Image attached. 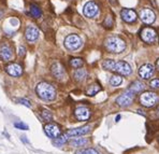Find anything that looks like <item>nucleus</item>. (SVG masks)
I'll use <instances>...</instances> for the list:
<instances>
[{
	"label": "nucleus",
	"mask_w": 159,
	"mask_h": 154,
	"mask_svg": "<svg viewBox=\"0 0 159 154\" xmlns=\"http://www.w3.org/2000/svg\"><path fill=\"white\" fill-rule=\"evenodd\" d=\"M70 65H71V67H73V68H81L82 66L84 65V62L82 58H72L71 60H70Z\"/></svg>",
	"instance_id": "nucleus-25"
},
{
	"label": "nucleus",
	"mask_w": 159,
	"mask_h": 154,
	"mask_svg": "<svg viewBox=\"0 0 159 154\" xmlns=\"http://www.w3.org/2000/svg\"><path fill=\"white\" fill-rule=\"evenodd\" d=\"M83 13L86 17H95L98 13H99V7L97 6V3H95L93 1H89L84 6L83 8Z\"/></svg>",
	"instance_id": "nucleus-7"
},
{
	"label": "nucleus",
	"mask_w": 159,
	"mask_h": 154,
	"mask_svg": "<svg viewBox=\"0 0 159 154\" xmlns=\"http://www.w3.org/2000/svg\"><path fill=\"white\" fill-rule=\"evenodd\" d=\"M110 3L115 6V4H117V1H116V0H110Z\"/></svg>",
	"instance_id": "nucleus-34"
},
{
	"label": "nucleus",
	"mask_w": 159,
	"mask_h": 154,
	"mask_svg": "<svg viewBox=\"0 0 159 154\" xmlns=\"http://www.w3.org/2000/svg\"><path fill=\"white\" fill-rule=\"evenodd\" d=\"M113 24H114L113 17H112V16H110V15H107V17H106V20L103 21V26L106 27V28H109V29H111V28L113 27Z\"/></svg>",
	"instance_id": "nucleus-27"
},
{
	"label": "nucleus",
	"mask_w": 159,
	"mask_h": 154,
	"mask_svg": "<svg viewBox=\"0 0 159 154\" xmlns=\"http://www.w3.org/2000/svg\"><path fill=\"white\" fill-rule=\"evenodd\" d=\"M74 79H75L76 81H79V82H81V81H83L84 79L86 78V76H87V72H86L85 69H80L78 68L74 71Z\"/></svg>",
	"instance_id": "nucleus-21"
},
{
	"label": "nucleus",
	"mask_w": 159,
	"mask_h": 154,
	"mask_svg": "<svg viewBox=\"0 0 159 154\" xmlns=\"http://www.w3.org/2000/svg\"><path fill=\"white\" fill-rule=\"evenodd\" d=\"M107 50L111 53H120L126 49V43L119 37H110L104 42Z\"/></svg>",
	"instance_id": "nucleus-3"
},
{
	"label": "nucleus",
	"mask_w": 159,
	"mask_h": 154,
	"mask_svg": "<svg viewBox=\"0 0 159 154\" xmlns=\"http://www.w3.org/2000/svg\"><path fill=\"white\" fill-rule=\"evenodd\" d=\"M41 115H42V118H43L45 121H48V122H50V121H52V119H53L52 112L48 111V110H42V112H41Z\"/></svg>",
	"instance_id": "nucleus-28"
},
{
	"label": "nucleus",
	"mask_w": 159,
	"mask_h": 154,
	"mask_svg": "<svg viewBox=\"0 0 159 154\" xmlns=\"http://www.w3.org/2000/svg\"><path fill=\"white\" fill-rule=\"evenodd\" d=\"M6 71L12 77H20L23 74V67L17 63H11L6 67Z\"/></svg>",
	"instance_id": "nucleus-14"
},
{
	"label": "nucleus",
	"mask_w": 159,
	"mask_h": 154,
	"mask_svg": "<svg viewBox=\"0 0 159 154\" xmlns=\"http://www.w3.org/2000/svg\"><path fill=\"white\" fill-rule=\"evenodd\" d=\"M119 120H120V115H117V116H116V119H115V121H116V122H118Z\"/></svg>",
	"instance_id": "nucleus-35"
},
{
	"label": "nucleus",
	"mask_w": 159,
	"mask_h": 154,
	"mask_svg": "<svg viewBox=\"0 0 159 154\" xmlns=\"http://www.w3.org/2000/svg\"><path fill=\"white\" fill-rule=\"evenodd\" d=\"M67 140H68V136L66 134H64V135H60L59 137H57V138L54 139L53 143L55 144L56 147H61V146H64V144L66 143Z\"/></svg>",
	"instance_id": "nucleus-24"
},
{
	"label": "nucleus",
	"mask_w": 159,
	"mask_h": 154,
	"mask_svg": "<svg viewBox=\"0 0 159 154\" xmlns=\"http://www.w3.org/2000/svg\"><path fill=\"white\" fill-rule=\"evenodd\" d=\"M25 37L28 41L34 42L39 38V29L34 25H30L25 30Z\"/></svg>",
	"instance_id": "nucleus-15"
},
{
	"label": "nucleus",
	"mask_w": 159,
	"mask_h": 154,
	"mask_svg": "<svg viewBox=\"0 0 159 154\" xmlns=\"http://www.w3.org/2000/svg\"><path fill=\"white\" fill-rule=\"evenodd\" d=\"M36 92L41 99L46 101H52L56 98V90L48 82H40L36 87Z\"/></svg>",
	"instance_id": "nucleus-2"
},
{
	"label": "nucleus",
	"mask_w": 159,
	"mask_h": 154,
	"mask_svg": "<svg viewBox=\"0 0 159 154\" xmlns=\"http://www.w3.org/2000/svg\"><path fill=\"white\" fill-rule=\"evenodd\" d=\"M51 71H52V74L58 80H61L66 77V71H65V68L60 63H54L51 67Z\"/></svg>",
	"instance_id": "nucleus-13"
},
{
	"label": "nucleus",
	"mask_w": 159,
	"mask_h": 154,
	"mask_svg": "<svg viewBox=\"0 0 159 154\" xmlns=\"http://www.w3.org/2000/svg\"><path fill=\"white\" fill-rule=\"evenodd\" d=\"M151 87L159 88V79H154V80L151 81Z\"/></svg>",
	"instance_id": "nucleus-31"
},
{
	"label": "nucleus",
	"mask_w": 159,
	"mask_h": 154,
	"mask_svg": "<svg viewBox=\"0 0 159 154\" xmlns=\"http://www.w3.org/2000/svg\"><path fill=\"white\" fill-rule=\"evenodd\" d=\"M100 90H101V87H100L99 84H97V83L92 84V85L86 90V94H87L88 96H93V95L97 94Z\"/></svg>",
	"instance_id": "nucleus-22"
},
{
	"label": "nucleus",
	"mask_w": 159,
	"mask_h": 154,
	"mask_svg": "<svg viewBox=\"0 0 159 154\" xmlns=\"http://www.w3.org/2000/svg\"><path fill=\"white\" fill-rule=\"evenodd\" d=\"M90 130V126L86 125L83 127H79V128H73V129H69L66 133V135L68 137H78V136H83V135L89 133Z\"/></svg>",
	"instance_id": "nucleus-16"
},
{
	"label": "nucleus",
	"mask_w": 159,
	"mask_h": 154,
	"mask_svg": "<svg viewBox=\"0 0 159 154\" xmlns=\"http://www.w3.org/2000/svg\"><path fill=\"white\" fill-rule=\"evenodd\" d=\"M102 67L106 70L114 71L116 73H119L121 76H129L131 73V67L127 62L124 60H113V59H106L102 63Z\"/></svg>",
	"instance_id": "nucleus-1"
},
{
	"label": "nucleus",
	"mask_w": 159,
	"mask_h": 154,
	"mask_svg": "<svg viewBox=\"0 0 159 154\" xmlns=\"http://www.w3.org/2000/svg\"><path fill=\"white\" fill-rule=\"evenodd\" d=\"M87 142H88L87 140L84 138H74L73 140L70 141V146L75 147V148H80V147H84Z\"/></svg>",
	"instance_id": "nucleus-23"
},
{
	"label": "nucleus",
	"mask_w": 159,
	"mask_h": 154,
	"mask_svg": "<svg viewBox=\"0 0 159 154\" xmlns=\"http://www.w3.org/2000/svg\"><path fill=\"white\" fill-rule=\"evenodd\" d=\"M158 100H159L158 95L154 92H145L141 95V97H140L141 104L143 105L144 107H147V108L154 107L158 102Z\"/></svg>",
	"instance_id": "nucleus-4"
},
{
	"label": "nucleus",
	"mask_w": 159,
	"mask_h": 154,
	"mask_svg": "<svg viewBox=\"0 0 159 154\" xmlns=\"http://www.w3.org/2000/svg\"><path fill=\"white\" fill-rule=\"evenodd\" d=\"M120 16L127 23H132L137 20V13L133 10H130V9H124L120 12Z\"/></svg>",
	"instance_id": "nucleus-18"
},
{
	"label": "nucleus",
	"mask_w": 159,
	"mask_h": 154,
	"mask_svg": "<svg viewBox=\"0 0 159 154\" xmlns=\"http://www.w3.org/2000/svg\"><path fill=\"white\" fill-rule=\"evenodd\" d=\"M18 102H20V104L24 105V106H26V107H28V108H30V107H31V104H30V101H29V100H27V99H25V98L18 99Z\"/></svg>",
	"instance_id": "nucleus-32"
},
{
	"label": "nucleus",
	"mask_w": 159,
	"mask_h": 154,
	"mask_svg": "<svg viewBox=\"0 0 159 154\" xmlns=\"http://www.w3.org/2000/svg\"><path fill=\"white\" fill-rule=\"evenodd\" d=\"M154 72H155V68H154L153 65L145 64V65H143V66L140 67L139 76L141 77L142 79H144V80H147V79H149L152 76H153Z\"/></svg>",
	"instance_id": "nucleus-12"
},
{
	"label": "nucleus",
	"mask_w": 159,
	"mask_h": 154,
	"mask_svg": "<svg viewBox=\"0 0 159 154\" xmlns=\"http://www.w3.org/2000/svg\"><path fill=\"white\" fill-rule=\"evenodd\" d=\"M82 45V39L78 35H69L65 39V46L69 51H76L81 48Z\"/></svg>",
	"instance_id": "nucleus-5"
},
{
	"label": "nucleus",
	"mask_w": 159,
	"mask_h": 154,
	"mask_svg": "<svg viewBox=\"0 0 159 154\" xmlns=\"http://www.w3.org/2000/svg\"><path fill=\"white\" fill-rule=\"evenodd\" d=\"M121 81H123V79H121L120 76H112L111 79H110V84H111L112 86H118L119 84L121 83Z\"/></svg>",
	"instance_id": "nucleus-26"
},
{
	"label": "nucleus",
	"mask_w": 159,
	"mask_h": 154,
	"mask_svg": "<svg viewBox=\"0 0 159 154\" xmlns=\"http://www.w3.org/2000/svg\"><path fill=\"white\" fill-rule=\"evenodd\" d=\"M0 58L4 62H9L13 58V50L8 43H2L0 45Z\"/></svg>",
	"instance_id": "nucleus-10"
},
{
	"label": "nucleus",
	"mask_w": 159,
	"mask_h": 154,
	"mask_svg": "<svg viewBox=\"0 0 159 154\" xmlns=\"http://www.w3.org/2000/svg\"><path fill=\"white\" fill-rule=\"evenodd\" d=\"M29 11H30L31 16H34V18H39L42 16V11H41V9H40V7L37 6V4H34V3L30 4Z\"/></svg>",
	"instance_id": "nucleus-20"
},
{
	"label": "nucleus",
	"mask_w": 159,
	"mask_h": 154,
	"mask_svg": "<svg viewBox=\"0 0 159 154\" xmlns=\"http://www.w3.org/2000/svg\"><path fill=\"white\" fill-rule=\"evenodd\" d=\"M75 154H99L95 149L88 148V149H83V150H79L78 152H75Z\"/></svg>",
	"instance_id": "nucleus-29"
},
{
	"label": "nucleus",
	"mask_w": 159,
	"mask_h": 154,
	"mask_svg": "<svg viewBox=\"0 0 159 154\" xmlns=\"http://www.w3.org/2000/svg\"><path fill=\"white\" fill-rule=\"evenodd\" d=\"M74 114H75L76 119L79 121H86L89 119L90 116V111L88 108L86 107H78L74 111Z\"/></svg>",
	"instance_id": "nucleus-17"
},
{
	"label": "nucleus",
	"mask_w": 159,
	"mask_h": 154,
	"mask_svg": "<svg viewBox=\"0 0 159 154\" xmlns=\"http://www.w3.org/2000/svg\"><path fill=\"white\" fill-rule=\"evenodd\" d=\"M158 111H159V106H158Z\"/></svg>",
	"instance_id": "nucleus-37"
},
{
	"label": "nucleus",
	"mask_w": 159,
	"mask_h": 154,
	"mask_svg": "<svg viewBox=\"0 0 159 154\" xmlns=\"http://www.w3.org/2000/svg\"><path fill=\"white\" fill-rule=\"evenodd\" d=\"M141 38L146 43H153L157 38V34H156L155 29H153V28L145 27L141 31Z\"/></svg>",
	"instance_id": "nucleus-8"
},
{
	"label": "nucleus",
	"mask_w": 159,
	"mask_h": 154,
	"mask_svg": "<svg viewBox=\"0 0 159 154\" xmlns=\"http://www.w3.org/2000/svg\"><path fill=\"white\" fill-rule=\"evenodd\" d=\"M133 98H134V95L132 93H130L129 91H126L124 94H121L120 96L116 98V104L119 107H128L131 105Z\"/></svg>",
	"instance_id": "nucleus-9"
},
{
	"label": "nucleus",
	"mask_w": 159,
	"mask_h": 154,
	"mask_svg": "<svg viewBox=\"0 0 159 154\" xmlns=\"http://www.w3.org/2000/svg\"><path fill=\"white\" fill-rule=\"evenodd\" d=\"M144 87H145V85H144L141 81H134V82L129 86V88H128L127 91H129L130 93H132V94L134 95V94H138V93L142 92V91L144 90Z\"/></svg>",
	"instance_id": "nucleus-19"
},
{
	"label": "nucleus",
	"mask_w": 159,
	"mask_h": 154,
	"mask_svg": "<svg viewBox=\"0 0 159 154\" xmlns=\"http://www.w3.org/2000/svg\"><path fill=\"white\" fill-rule=\"evenodd\" d=\"M14 126H15L17 129H22V130H27L28 128V125H26L25 123H23V122H15L14 123Z\"/></svg>",
	"instance_id": "nucleus-30"
},
{
	"label": "nucleus",
	"mask_w": 159,
	"mask_h": 154,
	"mask_svg": "<svg viewBox=\"0 0 159 154\" xmlns=\"http://www.w3.org/2000/svg\"><path fill=\"white\" fill-rule=\"evenodd\" d=\"M25 52H26V50H25L24 46H20V50H18V55H20V56H24Z\"/></svg>",
	"instance_id": "nucleus-33"
},
{
	"label": "nucleus",
	"mask_w": 159,
	"mask_h": 154,
	"mask_svg": "<svg viewBox=\"0 0 159 154\" xmlns=\"http://www.w3.org/2000/svg\"><path fill=\"white\" fill-rule=\"evenodd\" d=\"M140 18L145 24H152L155 21L156 15L154 13V11H152L151 9H142L140 11Z\"/></svg>",
	"instance_id": "nucleus-11"
},
{
	"label": "nucleus",
	"mask_w": 159,
	"mask_h": 154,
	"mask_svg": "<svg viewBox=\"0 0 159 154\" xmlns=\"http://www.w3.org/2000/svg\"><path fill=\"white\" fill-rule=\"evenodd\" d=\"M44 132L48 135L50 138H57L61 135V130H60V127L55 123H48L44 126Z\"/></svg>",
	"instance_id": "nucleus-6"
},
{
	"label": "nucleus",
	"mask_w": 159,
	"mask_h": 154,
	"mask_svg": "<svg viewBox=\"0 0 159 154\" xmlns=\"http://www.w3.org/2000/svg\"><path fill=\"white\" fill-rule=\"evenodd\" d=\"M157 69L159 70V59L157 60Z\"/></svg>",
	"instance_id": "nucleus-36"
}]
</instances>
